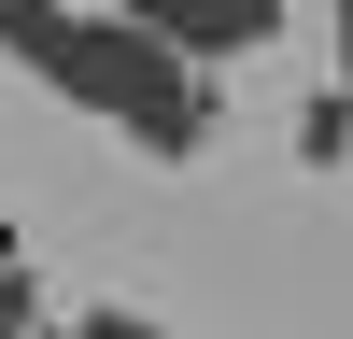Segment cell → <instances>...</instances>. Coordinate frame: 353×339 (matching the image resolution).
Here are the masks:
<instances>
[{
    "instance_id": "obj_1",
    "label": "cell",
    "mask_w": 353,
    "mask_h": 339,
    "mask_svg": "<svg viewBox=\"0 0 353 339\" xmlns=\"http://www.w3.org/2000/svg\"><path fill=\"white\" fill-rule=\"evenodd\" d=\"M28 71L57 85L71 113H99L113 141H141L156 170H184L198 141H212V56H184L170 28H141V14H57V43L28 56Z\"/></svg>"
},
{
    "instance_id": "obj_2",
    "label": "cell",
    "mask_w": 353,
    "mask_h": 339,
    "mask_svg": "<svg viewBox=\"0 0 353 339\" xmlns=\"http://www.w3.org/2000/svg\"><path fill=\"white\" fill-rule=\"evenodd\" d=\"M113 14H141V28H170L184 56H212V71H226V56H254V43L283 28V0H113Z\"/></svg>"
},
{
    "instance_id": "obj_3",
    "label": "cell",
    "mask_w": 353,
    "mask_h": 339,
    "mask_svg": "<svg viewBox=\"0 0 353 339\" xmlns=\"http://www.w3.org/2000/svg\"><path fill=\"white\" fill-rule=\"evenodd\" d=\"M297 156L311 170H353V85H325V99L297 113Z\"/></svg>"
},
{
    "instance_id": "obj_4",
    "label": "cell",
    "mask_w": 353,
    "mask_h": 339,
    "mask_svg": "<svg viewBox=\"0 0 353 339\" xmlns=\"http://www.w3.org/2000/svg\"><path fill=\"white\" fill-rule=\"evenodd\" d=\"M71 339H184V325H156V311H113V297H99V311H71Z\"/></svg>"
},
{
    "instance_id": "obj_5",
    "label": "cell",
    "mask_w": 353,
    "mask_h": 339,
    "mask_svg": "<svg viewBox=\"0 0 353 339\" xmlns=\"http://www.w3.org/2000/svg\"><path fill=\"white\" fill-rule=\"evenodd\" d=\"M339 85H353V0H339Z\"/></svg>"
},
{
    "instance_id": "obj_6",
    "label": "cell",
    "mask_w": 353,
    "mask_h": 339,
    "mask_svg": "<svg viewBox=\"0 0 353 339\" xmlns=\"http://www.w3.org/2000/svg\"><path fill=\"white\" fill-rule=\"evenodd\" d=\"M0 282H14V226H0Z\"/></svg>"
}]
</instances>
